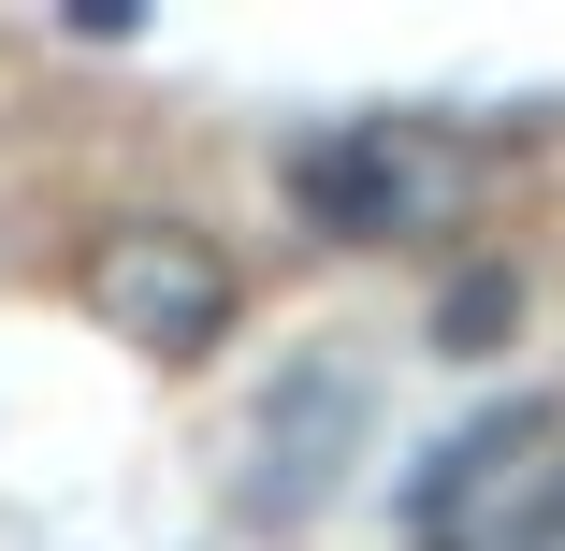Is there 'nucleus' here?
<instances>
[{"label": "nucleus", "mask_w": 565, "mask_h": 551, "mask_svg": "<svg viewBox=\"0 0 565 551\" xmlns=\"http://www.w3.org/2000/svg\"><path fill=\"white\" fill-rule=\"evenodd\" d=\"M290 203H305V233H333V247H435V233H465L479 160H465V131H435V117H349V131H319L290 160Z\"/></svg>", "instance_id": "f257e3e1"}, {"label": "nucleus", "mask_w": 565, "mask_h": 551, "mask_svg": "<svg viewBox=\"0 0 565 551\" xmlns=\"http://www.w3.org/2000/svg\"><path fill=\"white\" fill-rule=\"evenodd\" d=\"M420 551H565V406H493L420 465Z\"/></svg>", "instance_id": "f03ea898"}, {"label": "nucleus", "mask_w": 565, "mask_h": 551, "mask_svg": "<svg viewBox=\"0 0 565 551\" xmlns=\"http://www.w3.org/2000/svg\"><path fill=\"white\" fill-rule=\"evenodd\" d=\"M87 319L146 363H217V335H233V247L189 233V218H117V233L87 247Z\"/></svg>", "instance_id": "7ed1b4c3"}, {"label": "nucleus", "mask_w": 565, "mask_h": 551, "mask_svg": "<svg viewBox=\"0 0 565 551\" xmlns=\"http://www.w3.org/2000/svg\"><path fill=\"white\" fill-rule=\"evenodd\" d=\"M349 451H363V378H349V363H290V378L262 392V435H247L233 508H247V522H305L333 479H349Z\"/></svg>", "instance_id": "20e7f679"}, {"label": "nucleus", "mask_w": 565, "mask_h": 551, "mask_svg": "<svg viewBox=\"0 0 565 551\" xmlns=\"http://www.w3.org/2000/svg\"><path fill=\"white\" fill-rule=\"evenodd\" d=\"M508 319H522V276H508V262H465V276L435 290V349H449V363H493Z\"/></svg>", "instance_id": "39448f33"}]
</instances>
